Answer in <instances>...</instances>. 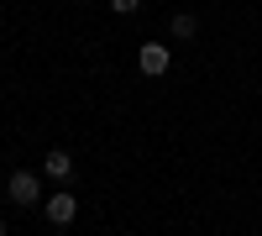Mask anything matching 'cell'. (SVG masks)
I'll list each match as a JSON object with an SVG mask.
<instances>
[{
    "instance_id": "cell-1",
    "label": "cell",
    "mask_w": 262,
    "mask_h": 236,
    "mask_svg": "<svg viewBox=\"0 0 262 236\" xmlns=\"http://www.w3.org/2000/svg\"><path fill=\"white\" fill-rule=\"evenodd\" d=\"M6 195L16 205H42V174H32V168H16L11 184H6Z\"/></svg>"
},
{
    "instance_id": "cell-2",
    "label": "cell",
    "mask_w": 262,
    "mask_h": 236,
    "mask_svg": "<svg viewBox=\"0 0 262 236\" xmlns=\"http://www.w3.org/2000/svg\"><path fill=\"white\" fill-rule=\"evenodd\" d=\"M42 216H48L53 226H74V216H79V200L69 195V189H58V195H48V200H42Z\"/></svg>"
},
{
    "instance_id": "cell-3",
    "label": "cell",
    "mask_w": 262,
    "mask_h": 236,
    "mask_svg": "<svg viewBox=\"0 0 262 236\" xmlns=\"http://www.w3.org/2000/svg\"><path fill=\"white\" fill-rule=\"evenodd\" d=\"M137 63H142V74H147V79H158V74H168V63H173V53L163 48V42H142V53H137Z\"/></svg>"
},
{
    "instance_id": "cell-4",
    "label": "cell",
    "mask_w": 262,
    "mask_h": 236,
    "mask_svg": "<svg viewBox=\"0 0 262 236\" xmlns=\"http://www.w3.org/2000/svg\"><path fill=\"white\" fill-rule=\"evenodd\" d=\"M42 174H48V179H58L63 189H69V179H74V158L63 153V147H53V153L42 158Z\"/></svg>"
},
{
    "instance_id": "cell-5",
    "label": "cell",
    "mask_w": 262,
    "mask_h": 236,
    "mask_svg": "<svg viewBox=\"0 0 262 236\" xmlns=\"http://www.w3.org/2000/svg\"><path fill=\"white\" fill-rule=\"evenodd\" d=\"M168 32H173V37H179V42H189L194 32H200V21H194L189 11H179V16H173V21H168Z\"/></svg>"
},
{
    "instance_id": "cell-6",
    "label": "cell",
    "mask_w": 262,
    "mask_h": 236,
    "mask_svg": "<svg viewBox=\"0 0 262 236\" xmlns=\"http://www.w3.org/2000/svg\"><path fill=\"white\" fill-rule=\"evenodd\" d=\"M111 11L116 16H131V11H142V0H111Z\"/></svg>"
},
{
    "instance_id": "cell-7",
    "label": "cell",
    "mask_w": 262,
    "mask_h": 236,
    "mask_svg": "<svg viewBox=\"0 0 262 236\" xmlns=\"http://www.w3.org/2000/svg\"><path fill=\"white\" fill-rule=\"evenodd\" d=\"M0 236H6V221H0Z\"/></svg>"
}]
</instances>
